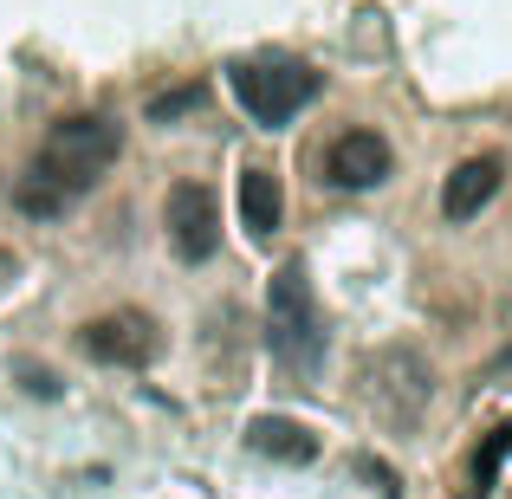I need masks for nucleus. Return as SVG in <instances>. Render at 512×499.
Segmentation results:
<instances>
[{
  "label": "nucleus",
  "mask_w": 512,
  "mask_h": 499,
  "mask_svg": "<svg viewBox=\"0 0 512 499\" xmlns=\"http://www.w3.org/2000/svg\"><path fill=\"white\" fill-rule=\"evenodd\" d=\"M389 175H396V150H389V137H376V130H344V137H331L325 150V182L331 188H383Z\"/></svg>",
  "instance_id": "nucleus-4"
},
{
  "label": "nucleus",
  "mask_w": 512,
  "mask_h": 499,
  "mask_svg": "<svg viewBox=\"0 0 512 499\" xmlns=\"http://www.w3.org/2000/svg\"><path fill=\"white\" fill-rule=\"evenodd\" d=\"M13 266H20V260H13V253L0 247V286H7V273H13Z\"/></svg>",
  "instance_id": "nucleus-11"
},
{
  "label": "nucleus",
  "mask_w": 512,
  "mask_h": 499,
  "mask_svg": "<svg viewBox=\"0 0 512 499\" xmlns=\"http://www.w3.org/2000/svg\"><path fill=\"white\" fill-rule=\"evenodd\" d=\"M500 182H506L500 156H467V163L441 182V214H448V221H474V214L500 195Z\"/></svg>",
  "instance_id": "nucleus-7"
},
{
  "label": "nucleus",
  "mask_w": 512,
  "mask_h": 499,
  "mask_svg": "<svg viewBox=\"0 0 512 499\" xmlns=\"http://www.w3.org/2000/svg\"><path fill=\"white\" fill-rule=\"evenodd\" d=\"M85 357L91 363H117V370H143V363L156 357V325L143 312H111L98 318V325H85Z\"/></svg>",
  "instance_id": "nucleus-6"
},
{
  "label": "nucleus",
  "mask_w": 512,
  "mask_h": 499,
  "mask_svg": "<svg viewBox=\"0 0 512 499\" xmlns=\"http://www.w3.org/2000/svg\"><path fill=\"white\" fill-rule=\"evenodd\" d=\"M163 227H169V247L182 266H201L214 253V195L201 182H175L169 201H163Z\"/></svg>",
  "instance_id": "nucleus-5"
},
{
  "label": "nucleus",
  "mask_w": 512,
  "mask_h": 499,
  "mask_svg": "<svg viewBox=\"0 0 512 499\" xmlns=\"http://www.w3.org/2000/svg\"><path fill=\"white\" fill-rule=\"evenodd\" d=\"M266 325H273V350L286 370H318L325 357V325H318V299L299 260H286L266 286Z\"/></svg>",
  "instance_id": "nucleus-3"
},
{
  "label": "nucleus",
  "mask_w": 512,
  "mask_h": 499,
  "mask_svg": "<svg viewBox=\"0 0 512 499\" xmlns=\"http://www.w3.org/2000/svg\"><path fill=\"white\" fill-rule=\"evenodd\" d=\"M227 85H234V104L260 130H286L325 91V78L305 59H240V65H227Z\"/></svg>",
  "instance_id": "nucleus-2"
},
{
  "label": "nucleus",
  "mask_w": 512,
  "mask_h": 499,
  "mask_svg": "<svg viewBox=\"0 0 512 499\" xmlns=\"http://www.w3.org/2000/svg\"><path fill=\"white\" fill-rule=\"evenodd\" d=\"M117 156H124V124H117V117H104V111L59 117V124L46 130V143H39L26 182L13 188V208L52 221V214H65L78 195H91Z\"/></svg>",
  "instance_id": "nucleus-1"
},
{
  "label": "nucleus",
  "mask_w": 512,
  "mask_h": 499,
  "mask_svg": "<svg viewBox=\"0 0 512 499\" xmlns=\"http://www.w3.org/2000/svg\"><path fill=\"white\" fill-rule=\"evenodd\" d=\"M195 104H201V85H175V91H163V98H150V124H169V117L195 111Z\"/></svg>",
  "instance_id": "nucleus-10"
},
{
  "label": "nucleus",
  "mask_w": 512,
  "mask_h": 499,
  "mask_svg": "<svg viewBox=\"0 0 512 499\" xmlns=\"http://www.w3.org/2000/svg\"><path fill=\"white\" fill-rule=\"evenodd\" d=\"M247 448L266 454V461H312L318 454V435L292 415H253L247 422Z\"/></svg>",
  "instance_id": "nucleus-8"
},
{
  "label": "nucleus",
  "mask_w": 512,
  "mask_h": 499,
  "mask_svg": "<svg viewBox=\"0 0 512 499\" xmlns=\"http://www.w3.org/2000/svg\"><path fill=\"white\" fill-rule=\"evenodd\" d=\"M493 448H512V428H500V441H493Z\"/></svg>",
  "instance_id": "nucleus-12"
},
{
  "label": "nucleus",
  "mask_w": 512,
  "mask_h": 499,
  "mask_svg": "<svg viewBox=\"0 0 512 499\" xmlns=\"http://www.w3.org/2000/svg\"><path fill=\"white\" fill-rule=\"evenodd\" d=\"M240 227L247 234H279V214H286V188H279L273 169H240Z\"/></svg>",
  "instance_id": "nucleus-9"
}]
</instances>
